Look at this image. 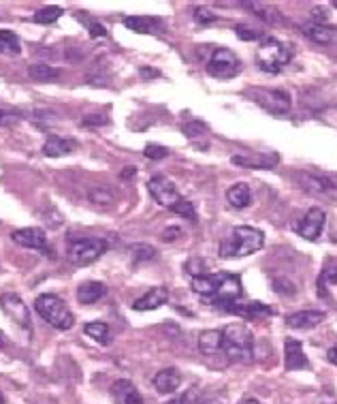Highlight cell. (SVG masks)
<instances>
[{"label":"cell","instance_id":"1","mask_svg":"<svg viewBox=\"0 0 337 404\" xmlns=\"http://www.w3.org/2000/svg\"><path fill=\"white\" fill-rule=\"evenodd\" d=\"M265 244V234L261 229H254L248 225H240L229 231V236L220 242L218 255L222 259H242L248 255L259 253Z\"/></svg>","mask_w":337,"mask_h":404},{"label":"cell","instance_id":"2","mask_svg":"<svg viewBox=\"0 0 337 404\" xmlns=\"http://www.w3.org/2000/svg\"><path fill=\"white\" fill-rule=\"evenodd\" d=\"M222 355L231 363H250L254 359V336L244 323H229L222 327Z\"/></svg>","mask_w":337,"mask_h":404},{"label":"cell","instance_id":"3","mask_svg":"<svg viewBox=\"0 0 337 404\" xmlns=\"http://www.w3.org/2000/svg\"><path fill=\"white\" fill-rule=\"evenodd\" d=\"M290 56H292L290 47L282 43L280 38L263 36L259 47H256V65L269 75H277L290 63Z\"/></svg>","mask_w":337,"mask_h":404},{"label":"cell","instance_id":"4","mask_svg":"<svg viewBox=\"0 0 337 404\" xmlns=\"http://www.w3.org/2000/svg\"><path fill=\"white\" fill-rule=\"evenodd\" d=\"M34 311L41 315V319H45L51 327L60 332H69L75 325V317L69 311V306L54 293H43L34 300Z\"/></svg>","mask_w":337,"mask_h":404},{"label":"cell","instance_id":"5","mask_svg":"<svg viewBox=\"0 0 337 404\" xmlns=\"http://www.w3.org/2000/svg\"><path fill=\"white\" fill-rule=\"evenodd\" d=\"M205 69L211 77H216V80H233L237 73H242L244 65L235 52H231L226 47H218L211 52Z\"/></svg>","mask_w":337,"mask_h":404},{"label":"cell","instance_id":"6","mask_svg":"<svg viewBox=\"0 0 337 404\" xmlns=\"http://www.w3.org/2000/svg\"><path fill=\"white\" fill-rule=\"evenodd\" d=\"M105 253H107V242L101 238H79L69 244V257L79 265H88L96 259H101Z\"/></svg>","mask_w":337,"mask_h":404},{"label":"cell","instance_id":"7","mask_svg":"<svg viewBox=\"0 0 337 404\" xmlns=\"http://www.w3.org/2000/svg\"><path fill=\"white\" fill-rule=\"evenodd\" d=\"M252 99L275 115H284L290 109V94L280 88H256L252 92Z\"/></svg>","mask_w":337,"mask_h":404},{"label":"cell","instance_id":"8","mask_svg":"<svg viewBox=\"0 0 337 404\" xmlns=\"http://www.w3.org/2000/svg\"><path fill=\"white\" fill-rule=\"evenodd\" d=\"M148 190H150V195L152 199L158 203V205H163V207H173L180 203L182 195H180V190H177V186L165 178V176H152L150 182H148Z\"/></svg>","mask_w":337,"mask_h":404},{"label":"cell","instance_id":"9","mask_svg":"<svg viewBox=\"0 0 337 404\" xmlns=\"http://www.w3.org/2000/svg\"><path fill=\"white\" fill-rule=\"evenodd\" d=\"M325 225H327V212L323 207H310L305 214H303V218L299 221V225L294 227V231L303 240L316 242V240L321 238Z\"/></svg>","mask_w":337,"mask_h":404},{"label":"cell","instance_id":"10","mask_svg":"<svg viewBox=\"0 0 337 404\" xmlns=\"http://www.w3.org/2000/svg\"><path fill=\"white\" fill-rule=\"evenodd\" d=\"M11 240L15 244H19L22 248H32V250H41V253H49V246H47V236L43 229L38 227H24V229H15L11 234Z\"/></svg>","mask_w":337,"mask_h":404},{"label":"cell","instance_id":"11","mask_svg":"<svg viewBox=\"0 0 337 404\" xmlns=\"http://www.w3.org/2000/svg\"><path fill=\"white\" fill-rule=\"evenodd\" d=\"M0 306H3V311L17 323L22 325L24 330H32V321H30V311L26 302L15 295V293H5L3 298H0Z\"/></svg>","mask_w":337,"mask_h":404},{"label":"cell","instance_id":"12","mask_svg":"<svg viewBox=\"0 0 337 404\" xmlns=\"http://www.w3.org/2000/svg\"><path fill=\"white\" fill-rule=\"evenodd\" d=\"M284 366L288 372H299V370H310V359L303 353V344L294 338H288L284 342Z\"/></svg>","mask_w":337,"mask_h":404},{"label":"cell","instance_id":"13","mask_svg":"<svg viewBox=\"0 0 337 404\" xmlns=\"http://www.w3.org/2000/svg\"><path fill=\"white\" fill-rule=\"evenodd\" d=\"M224 308L229 313L242 317V319H265L275 313L271 306H267L263 302H233Z\"/></svg>","mask_w":337,"mask_h":404},{"label":"cell","instance_id":"14","mask_svg":"<svg viewBox=\"0 0 337 404\" xmlns=\"http://www.w3.org/2000/svg\"><path fill=\"white\" fill-rule=\"evenodd\" d=\"M325 319H327L325 311H299L286 317V325L290 330L307 332V330H314V327H318Z\"/></svg>","mask_w":337,"mask_h":404},{"label":"cell","instance_id":"15","mask_svg":"<svg viewBox=\"0 0 337 404\" xmlns=\"http://www.w3.org/2000/svg\"><path fill=\"white\" fill-rule=\"evenodd\" d=\"M169 302V289L167 287H154L146 295H141L139 300L132 302V311L139 313H148V311H156V308H161Z\"/></svg>","mask_w":337,"mask_h":404},{"label":"cell","instance_id":"16","mask_svg":"<svg viewBox=\"0 0 337 404\" xmlns=\"http://www.w3.org/2000/svg\"><path fill=\"white\" fill-rule=\"evenodd\" d=\"M242 293H244L242 280L237 278V276H233V274H226V278H224V282H222V287H220V291H218V293L209 300V304H218V306H222V308H224V306L237 302V298H242Z\"/></svg>","mask_w":337,"mask_h":404},{"label":"cell","instance_id":"17","mask_svg":"<svg viewBox=\"0 0 337 404\" xmlns=\"http://www.w3.org/2000/svg\"><path fill=\"white\" fill-rule=\"evenodd\" d=\"M224 278H226V274H203V276H194L192 278V291L196 295L211 300L218 291H220Z\"/></svg>","mask_w":337,"mask_h":404},{"label":"cell","instance_id":"18","mask_svg":"<svg viewBox=\"0 0 337 404\" xmlns=\"http://www.w3.org/2000/svg\"><path fill=\"white\" fill-rule=\"evenodd\" d=\"M182 385V374L177 368H163L158 370L156 377H154V388L158 394L163 396H169V394H175L177 390H180Z\"/></svg>","mask_w":337,"mask_h":404},{"label":"cell","instance_id":"19","mask_svg":"<svg viewBox=\"0 0 337 404\" xmlns=\"http://www.w3.org/2000/svg\"><path fill=\"white\" fill-rule=\"evenodd\" d=\"M111 396L115 400V404H143V398L139 394V390L135 388V383H130L128 379H120L111 385Z\"/></svg>","mask_w":337,"mask_h":404},{"label":"cell","instance_id":"20","mask_svg":"<svg viewBox=\"0 0 337 404\" xmlns=\"http://www.w3.org/2000/svg\"><path fill=\"white\" fill-rule=\"evenodd\" d=\"M124 26L132 32L139 34H161L163 32V22L156 17H146V15H128L124 17Z\"/></svg>","mask_w":337,"mask_h":404},{"label":"cell","instance_id":"21","mask_svg":"<svg viewBox=\"0 0 337 404\" xmlns=\"http://www.w3.org/2000/svg\"><path fill=\"white\" fill-rule=\"evenodd\" d=\"M297 178H299V186L312 195H327V192L335 190V184L329 178L316 176V173H299Z\"/></svg>","mask_w":337,"mask_h":404},{"label":"cell","instance_id":"22","mask_svg":"<svg viewBox=\"0 0 337 404\" xmlns=\"http://www.w3.org/2000/svg\"><path fill=\"white\" fill-rule=\"evenodd\" d=\"M75 148H77L75 139L49 135V137L45 139V144H43V154H45V157H49V159H60V157H67V154H71Z\"/></svg>","mask_w":337,"mask_h":404},{"label":"cell","instance_id":"23","mask_svg":"<svg viewBox=\"0 0 337 404\" xmlns=\"http://www.w3.org/2000/svg\"><path fill=\"white\" fill-rule=\"evenodd\" d=\"M233 165H240L246 169H273L277 165V154H246V157H233Z\"/></svg>","mask_w":337,"mask_h":404},{"label":"cell","instance_id":"24","mask_svg":"<svg viewBox=\"0 0 337 404\" xmlns=\"http://www.w3.org/2000/svg\"><path fill=\"white\" fill-rule=\"evenodd\" d=\"M105 293H107V284L98 282V280H88V282H82L77 287V300L86 306L98 302Z\"/></svg>","mask_w":337,"mask_h":404},{"label":"cell","instance_id":"25","mask_svg":"<svg viewBox=\"0 0 337 404\" xmlns=\"http://www.w3.org/2000/svg\"><path fill=\"white\" fill-rule=\"evenodd\" d=\"M226 201H229V205L235 207V210H244V207H248L250 201H252V190H250V186H248L246 182H237V184H233V186L226 190Z\"/></svg>","mask_w":337,"mask_h":404},{"label":"cell","instance_id":"26","mask_svg":"<svg viewBox=\"0 0 337 404\" xmlns=\"http://www.w3.org/2000/svg\"><path fill=\"white\" fill-rule=\"evenodd\" d=\"M199 349L203 355H222V332L220 330H207L199 336Z\"/></svg>","mask_w":337,"mask_h":404},{"label":"cell","instance_id":"27","mask_svg":"<svg viewBox=\"0 0 337 404\" xmlns=\"http://www.w3.org/2000/svg\"><path fill=\"white\" fill-rule=\"evenodd\" d=\"M28 77L32 82H58L60 80V69H56L47 63H34L28 67Z\"/></svg>","mask_w":337,"mask_h":404},{"label":"cell","instance_id":"28","mask_svg":"<svg viewBox=\"0 0 337 404\" xmlns=\"http://www.w3.org/2000/svg\"><path fill=\"white\" fill-rule=\"evenodd\" d=\"M86 336H90L94 342L103 344V346H109L113 342V336H111V330L107 323H101V321H94V323H88L84 327Z\"/></svg>","mask_w":337,"mask_h":404},{"label":"cell","instance_id":"29","mask_svg":"<svg viewBox=\"0 0 337 404\" xmlns=\"http://www.w3.org/2000/svg\"><path fill=\"white\" fill-rule=\"evenodd\" d=\"M303 32L312 38L314 43H318V45H329V43H333V38H335L333 28H329L325 24H312V26L303 28Z\"/></svg>","mask_w":337,"mask_h":404},{"label":"cell","instance_id":"30","mask_svg":"<svg viewBox=\"0 0 337 404\" xmlns=\"http://www.w3.org/2000/svg\"><path fill=\"white\" fill-rule=\"evenodd\" d=\"M22 45H19V36L11 30H0V54H19Z\"/></svg>","mask_w":337,"mask_h":404},{"label":"cell","instance_id":"31","mask_svg":"<svg viewBox=\"0 0 337 404\" xmlns=\"http://www.w3.org/2000/svg\"><path fill=\"white\" fill-rule=\"evenodd\" d=\"M62 9L60 7H56V5H49V7H43V9H38L34 11L32 19L36 24H54L56 19H60L62 17Z\"/></svg>","mask_w":337,"mask_h":404},{"label":"cell","instance_id":"32","mask_svg":"<svg viewBox=\"0 0 337 404\" xmlns=\"http://www.w3.org/2000/svg\"><path fill=\"white\" fill-rule=\"evenodd\" d=\"M88 199H90L94 205H101V207H107V205H111V203L115 201L113 192L107 190V188H94V190H90Z\"/></svg>","mask_w":337,"mask_h":404},{"label":"cell","instance_id":"33","mask_svg":"<svg viewBox=\"0 0 337 404\" xmlns=\"http://www.w3.org/2000/svg\"><path fill=\"white\" fill-rule=\"evenodd\" d=\"M156 257V250L148 244H137L132 246V261L135 263H141V261H148V259H154Z\"/></svg>","mask_w":337,"mask_h":404},{"label":"cell","instance_id":"34","mask_svg":"<svg viewBox=\"0 0 337 404\" xmlns=\"http://www.w3.org/2000/svg\"><path fill=\"white\" fill-rule=\"evenodd\" d=\"M171 212H175V214H180L182 218H188V221H194L196 218V212H194V205L188 201V199H180V203L177 205H173L171 207Z\"/></svg>","mask_w":337,"mask_h":404},{"label":"cell","instance_id":"35","mask_svg":"<svg viewBox=\"0 0 337 404\" xmlns=\"http://www.w3.org/2000/svg\"><path fill=\"white\" fill-rule=\"evenodd\" d=\"M184 135L188 139H194V137H201V135H205L207 133V124L205 122H201V120H194V122H188V124H184Z\"/></svg>","mask_w":337,"mask_h":404},{"label":"cell","instance_id":"36","mask_svg":"<svg viewBox=\"0 0 337 404\" xmlns=\"http://www.w3.org/2000/svg\"><path fill=\"white\" fill-rule=\"evenodd\" d=\"M235 34L244 38V41H259V38H263L261 30H256V28H250L246 24H240V26H235Z\"/></svg>","mask_w":337,"mask_h":404},{"label":"cell","instance_id":"37","mask_svg":"<svg viewBox=\"0 0 337 404\" xmlns=\"http://www.w3.org/2000/svg\"><path fill=\"white\" fill-rule=\"evenodd\" d=\"M218 19V15L213 13V11H209L207 7H196L194 9V22L196 24H211V22H216Z\"/></svg>","mask_w":337,"mask_h":404},{"label":"cell","instance_id":"38","mask_svg":"<svg viewBox=\"0 0 337 404\" xmlns=\"http://www.w3.org/2000/svg\"><path fill=\"white\" fill-rule=\"evenodd\" d=\"M143 154H146V159L161 161V159H165V157H167L169 150H167V148H163V146H158V144H148V146H146V150H143Z\"/></svg>","mask_w":337,"mask_h":404},{"label":"cell","instance_id":"39","mask_svg":"<svg viewBox=\"0 0 337 404\" xmlns=\"http://www.w3.org/2000/svg\"><path fill=\"white\" fill-rule=\"evenodd\" d=\"M19 120H22V113L19 111L0 107V126H11V124H17Z\"/></svg>","mask_w":337,"mask_h":404},{"label":"cell","instance_id":"40","mask_svg":"<svg viewBox=\"0 0 337 404\" xmlns=\"http://www.w3.org/2000/svg\"><path fill=\"white\" fill-rule=\"evenodd\" d=\"M107 122H109V118H107V115H103V113H90V115H86V118L82 120L84 126H101V124H107Z\"/></svg>","mask_w":337,"mask_h":404},{"label":"cell","instance_id":"41","mask_svg":"<svg viewBox=\"0 0 337 404\" xmlns=\"http://www.w3.org/2000/svg\"><path fill=\"white\" fill-rule=\"evenodd\" d=\"M310 15L314 19V24H323V22H327V19H329V11L325 7H312Z\"/></svg>","mask_w":337,"mask_h":404},{"label":"cell","instance_id":"42","mask_svg":"<svg viewBox=\"0 0 337 404\" xmlns=\"http://www.w3.org/2000/svg\"><path fill=\"white\" fill-rule=\"evenodd\" d=\"M182 236V229L180 227H167L165 231H163V240L165 242H173V240H177Z\"/></svg>","mask_w":337,"mask_h":404},{"label":"cell","instance_id":"43","mask_svg":"<svg viewBox=\"0 0 337 404\" xmlns=\"http://www.w3.org/2000/svg\"><path fill=\"white\" fill-rule=\"evenodd\" d=\"M90 36L98 38V36H107V28L101 22H90Z\"/></svg>","mask_w":337,"mask_h":404},{"label":"cell","instance_id":"44","mask_svg":"<svg viewBox=\"0 0 337 404\" xmlns=\"http://www.w3.org/2000/svg\"><path fill=\"white\" fill-rule=\"evenodd\" d=\"M327 359H329L333 366H337V344H335V346H331V349L327 351Z\"/></svg>","mask_w":337,"mask_h":404},{"label":"cell","instance_id":"45","mask_svg":"<svg viewBox=\"0 0 337 404\" xmlns=\"http://www.w3.org/2000/svg\"><path fill=\"white\" fill-rule=\"evenodd\" d=\"M141 75H143V77H154V75H158V71H156V69H148V67H143V69H141Z\"/></svg>","mask_w":337,"mask_h":404},{"label":"cell","instance_id":"46","mask_svg":"<svg viewBox=\"0 0 337 404\" xmlns=\"http://www.w3.org/2000/svg\"><path fill=\"white\" fill-rule=\"evenodd\" d=\"M240 404H263L261 400H256V398H246V400H242Z\"/></svg>","mask_w":337,"mask_h":404},{"label":"cell","instance_id":"47","mask_svg":"<svg viewBox=\"0 0 337 404\" xmlns=\"http://www.w3.org/2000/svg\"><path fill=\"white\" fill-rule=\"evenodd\" d=\"M5 344H7V338H5L3 330H0V346H5Z\"/></svg>","mask_w":337,"mask_h":404},{"label":"cell","instance_id":"48","mask_svg":"<svg viewBox=\"0 0 337 404\" xmlns=\"http://www.w3.org/2000/svg\"><path fill=\"white\" fill-rule=\"evenodd\" d=\"M0 404H7V402H5V396H3V394H0Z\"/></svg>","mask_w":337,"mask_h":404},{"label":"cell","instance_id":"49","mask_svg":"<svg viewBox=\"0 0 337 404\" xmlns=\"http://www.w3.org/2000/svg\"><path fill=\"white\" fill-rule=\"evenodd\" d=\"M333 7H337V0H333Z\"/></svg>","mask_w":337,"mask_h":404}]
</instances>
